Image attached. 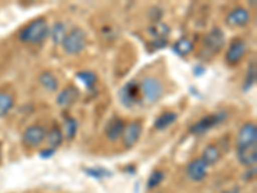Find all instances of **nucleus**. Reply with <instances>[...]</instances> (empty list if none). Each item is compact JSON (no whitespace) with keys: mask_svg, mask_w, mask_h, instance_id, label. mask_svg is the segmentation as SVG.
Returning <instances> with one entry per match:
<instances>
[{"mask_svg":"<svg viewBox=\"0 0 257 193\" xmlns=\"http://www.w3.org/2000/svg\"><path fill=\"white\" fill-rule=\"evenodd\" d=\"M49 35V26L45 18H36L30 22L24 30L20 32V40L30 44H38L47 39Z\"/></svg>","mask_w":257,"mask_h":193,"instance_id":"obj_1","label":"nucleus"},{"mask_svg":"<svg viewBox=\"0 0 257 193\" xmlns=\"http://www.w3.org/2000/svg\"><path fill=\"white\" fill-rule=\"evenodd\" d=\"M86 43H88L86 32L81 29H73L64 38L62 45H63L64 52L67 53V54L75 56V54H79V53H81L85 49Z\"/></svg>","mask_w":257,"mask_h":193,"instance_id":"obj_2","label":"nucleus"},{"mask_svg":"<svg viewBox=\"0 0 257 193\" xmlns=\"http://www.w3.org/2000/svg\"><path fill=\"white\" fill-rule=\"evenodd\" d=\"M226 117H228V112L225 111L207 115V116L202 117L201 120L193 124L189 128V132L193 133V134H203V133L208 132V130L219 125V124L224 123Z\"/></svg>","mask_w":257,"mask_h":193,"instance_id":"obj_3","label":"nucleus"},{"mask_svg":"<svg viewBox=\"0 0 257 193\" xmlns=\"http://www.w3.org/2000/svg\"><path fill=\"white\" fill-rule=\"evenodd\" d=\"M141 90L147 102L155 103L160 100V96L164 93V85L157 77L147 76L141 82Z\"/></svg>","mask_w":257,"mask_h":193,"instance_id":"obj_4","label":"nucleus"},{"mask_svg":"<svg viewBox=\"0 0 257 193\" xmlns=\"http://www.w3.org/2000/svg\"><path fill=\"white\" fill-rule=\"evenodd\" d=\"M139 94H141V84L135 80L126 82L118 91V100L125 107H133L139 102Z\"/></svg>","mask_w":257,"mask_h":193,"instance_id":"obj_5","label":"nucleus"},{"mask_svg":"<svg viewBox=\"0 0 257 193\" xmlns=\"http://www.w3.org/2000/svg\"><path fill=\"white\" fill-rule=\"evenodd\" d=\"M225 43L224 31L219 27H213L211 31H208L203 38V45L210 53L216 54L222 49Z\"/></svg>","mask_w":257,"mask_h":193,"instance_id":"obj_6","label":"nucleus"},{"mask_svg":"<svg viewBox=\"0 0 257 193\" xmlns=\"http://www.w3.org/2000/svg\"><path fill=\"white\" fill-rule=\"evenodd\" d=\"M257 144V126L254 123H247L240 128L237 135V148L256 146Z\"/></svg>","mask_w":257,"mask_h":193,"instance_id":"obj_7","label":"nucleus"},{"mask_svg":"<svg viewBox=\"0 0 257 193\" xmlns=\"http://www.w3.org/2000/svg\"><path fill=\"white\" fill-rule=\"evenodd\" d=\"M47 138V130L40 125H31L26 129L22 135L24 143L29 147L40 146Z\"/></svg>","mask_w":257,"mask_h":193,"instance_id":"obj_8","label":"nucleus"},{"mask_svg":"<svg viewBox=\"0 0 257 193\" xmlns=\"http://www.w3.org/2000/svg\"><path fill=\"white\" fill-rule=\"evenodd\" d=\"M142 130H143V126H142L141 121H132L130 124H127L123 129L122 137H121L123 146L126 148L135 146L137 142L139 141V138H141Z\"/></svg>","mask_w":257,"mask_h":193,"instance_id":"obj_9","label":"nucleus"},{"mask_svg":"<svg viewBox=\"0 0 257 193\" xmlns=\"http://www.w3.org/2000/svg\"><path fill=\"white\" fill-rule=\"evenodd\" d=\"M208 165L201 157L194 158L190 161L187 166V175L190 180L201 181L207 176L208 174Z\"/></svg>","mask_w":257,"mask_h":193,"instance_id":"obj_10","label":"nucleus"},{"mask_svg":"<svg viewBox=\"0 0 257 193\" xmlns=\"http://www.w3.org/2000/svg\"><path fill=\"white\" fill-rule=\"evenodd\" d=\"M245 49L247 48H245L244 41L242 39H235L230 44V47H229L225 59H226L229 64H237L244 57Z\"/></svg>","mask_w":257,"mask_h":193,"instance_id":"obj_11","label":"nucleus"},{"mask_svg":"<svg viewBox=\"0 0 257 193\" xmlns=\"http://www.w3.org/2000/svg\"><path fill=\"white\" fill-rule=\"evenodd\" d=\"M125 126H126V124L123 123L122 119L113 116L111 120L107 123V125H105V129H104L105 137L108 138V141L116 142L118 138L122 137V133H123V129H125Z\"/></svg>","mask_w":257,"mask_h":193,"instance_id":"obj_12","label":"nucleus"},{"mask_svg":"<svg viewBox=\"0 0 257 193\" xmlns=\"http://www.w3.org/2000/svg\"><path fill=\"white\" fill-rule=\"evenodd\" d=\"M226 22L231 26L243 27L245 25H248L249 22V12L245 8L242 7H237L234 8L226 17Z\"/></svg>","mask_w":257,"mask_h":193,"instance_id":"obj_13","label":"nucleus"},{"mask_svg":"<svg viewBox=\"0 0 257 193\" xmlns=\"http://www.w3.org/2000/svg\"><path fill=\"white\" fill-rule=\"evenodd\" d=\"M80 95V91L76 86L70 85L67 88H64L63 90L59 91V94L57 95V105L59 107H68V106L73 105L76 102L77 98Z\"/></svg>","mask_w":257,"mask_h":193,"instance_id":"obj_14","label":"nucleus"},{"mask_svg":"<svg viewBox=\"0 0 257 193\" xmlns=\"http://www.w3.org/2000/svg\"><path fill=\"white\" fill-rule=\"evenodd\" d=\"M237 157L239 162L244 166H256L257 162V144L256 146L243 147V148H237Z\"/></svg>","mask_w":257,"mask_h":193,"instance_id":"obj_15","label":"nucleus"},{"mask_svg":"<svg viewBox=\"0 0 257 193\" xmlns=\"http://www.w3.org/2000/svg\"><path fill=\"white\" fill-rule=\"evenodd\" d=\"M176 120H178V114H176V112H164V114L160 115V116L156 119L155 128L157 129V130H166V129H169L173 124H175Z\"/></svg>","mask_w":257,"mask_h":193,"instance_id":"obj_16","label":"nucleus"},{"mask_svg":"<svg viewBox=\"0 0 257 193\" xmlns=\"http://www.w3.org/2000/svg\"><path fill=\"white\" fill-rule=\"evenodd\" d=\"M147 31H148V34L152 38H155V40H157V39H166L167 35L170 34V27L165 22L158 21V22L151 25L147 29Z\"/></svg>","mask_w":257,"mask_h":193,"instance_id":"obj_17","label":"nucleus"},{"mask_svg":"<svg viewBox=\"0 0 257 193\" xmlns=\"http://www.w3.org/2000/svg\"><path fill=\"white\" fill-rule=\"evenodd\" d=\"M221 157V153H220V149L217 148L215 144H208L205 149H203V152H202V160L205 161L206 164L210 166V165H215L217 161L220 160Z\"/></svg>","mask_w":257,"mask_h":193,"instance_id":"obj_18","label":"nucleus"},{"mask_svg":"<svg viewBox=\"0 0 257 193\" xmlns=\"http://www.w3.org/2000/svg\"><path fill=\"white\" fill-rule=\"evenodd\" d=\"M39 81H40L41 86L47 89L48 91H56L59 86L58 79L49 71H45V72L41 73L39 76Z\"/></svg>","mask_w":257,"mask_h":193,"instance_id":"obj_19","label":"nucleus"},{"mask_svg":"<svg viewBox=\"0 0 257 193\" xmlns=\"http://www.w3.org/2000/svg\"><path fill=\"white\" fill-rule=\"evenodd\" d=\"M193 48H194V44H193V41L188 38L179 39L175 44L173 45V50L180 57L188 56L189 53H192Z\"/></svg>","mask_w":257,"mask_h":193,"instance_id":"obj_20","label":"nucleus"},{"mask_svg":"<svg viewBox=\"0 0 257 193\" xmlns=\"http://www.w3.org/2000/svg\"><path fill=\"white\" fill-rule=\"evenodd\" d=\"M49 34L52 36L53 41H54V44H62L64 38L67 36V29H66L63 22H57V24L53 25Z\"/></svg>","mask_w":257,"mask_h":193,"instance_id":"obj_21","label":"nucleus"},{"mask_svg":"<svg viewBox=\"0 0 257 193\" xmlns=\"http://www.w3.org/2000/svg\"><path fill=\"white\" fill-rule=\"evenodd\" d=\"M63 133H62V130L58 126H53L49 132L47 133V139L50 148L56 149L57 147L61 146L62 142H63Z\"/></svg>","mask_w":257,"mask_h":193,"instance_id":"obj_22","label":"nucleus"},{"mask_svg":"<svg viewBox=\"0 0 257 193\" xmlns=\"http://www.w3.org/2000/svg\"><path fill=\"white\" fill-rule=\"evenodd\" d=\"M76 79L80 80L90 90L95 88L96 81H98V76L93 71H80V72L76 73Z\"/></svg>","mask_w":257,"mask_h":193,"instance_id":"obj_23","label":"nucleus"},{"mask_svg":"<svg viewBox=\"0 0 257 193\" xmlns=\"http://www.w3.org/2000/svg\"><path fill=\"white\" fill-rule=\"evenodd\" d=\"M13 105H15L13 96L8 93L0 91V117L8 115L9 111L13 109Z\"/></svg>","mask_w":257,"mask_h":193,"instance_id":"obj_24","label":"nucleus"},{"mask_svg":"<svg viewBox=\"0 0 257 193\" xmlns=\"http://www.w3.org/2000/svg\"><path fill=\"white\" fill-rule=\"evenodd\" d=\"M77 129H79V124H77L76 119H73V117H70V116L64 119V135L63 137L67 138L68 141H71V139H73V138H75V135H76V133H77Z\"/></svg>","mask_w":257,"mask_h":193,"instance_id":"obj_25","label":"nucleus"},{"mask_svg":"<svg viewBox=\"0 0 257 193\" xmlns=\"http://www.w3.org/2000/svg\"><path fill=\"white\" fill-rule=\"evenodd\" d=\"M165 179V174L161 171V170H155L151 175H149L148 181H147V187L149 189H153V188L158 187V185L162 183V180Z\"/></svg>","mask_w":257,"mask_h":193,"instance_id":"obj_26","label":"nucleus"},{"mask_svg":"<svg viewBox=\"0 0 257 193\" xmlns=\"http://www.w3.org/2000/svg\"><path fill=\"white\" fill-rule=\"evenodd\" d=\"M84 171L94 179H103L111 175L108 170L103 169V167H89V169H84Z\"/></svg>","mask_w":257,"mask_h":193,"instance_id":"obj_27","label":"nucleus"},{"mask_svg":"<svg viewBox=\"0 0 257 193\" xmlns=\"http://www.w3.org/2000/svg\"><path fill=\"white\" fill-rule=\"evenodd\" d=\"M256 82V66L254 64H251L249 66V70L247 72V77H245L244 85H243V90H248Z\"/></svg>","mask_w":257,"mask_h":193,"instance_id":"obj_28","label":"nucleus"},{"mask_svg":"<svg viewBox=\"0 0 257 193\" xmlns=\"http://www.w3.org/2000/svg\"><path fill=\"white\" fill-rule=\"evenodd\" d=\"M167 45L166 39H157V40H153L149 43V47L152 48V50H158V49H164Z\"/></svg>","mask_w":257,"mask_h":193,"instance_id":"obj_29","label":"nucleus"},{"mask_svg":"<svg viewBox=\"0 0 257 193\" xmlns=\"http://www.w3.org/2000/svg\"><path fill=\"white\" fill-rule=\"evenodd\" d=\"M54 152H56V149L54 148H47V149H44V151H41L40 156L43 158H49L54 155Z\"/></svg>","mask_w":257,"mask_h":193,"instance_id":"obj_30","label":"nucleus"},{"mask_svg":"<svg viewBox=\"0 0 257 193\" xmlns=\"http://www.w3.org/2000/svg\"><path fill=\"white\" fill-rule=\"evenodd\" d=\"M222 193H239V188L235 187V188H231V189H228V190H224Z\"/></svg>","mask_w":257,"mask_h":193,"instance_id":"obj_31","label":"nucleus"}]
</instances>
